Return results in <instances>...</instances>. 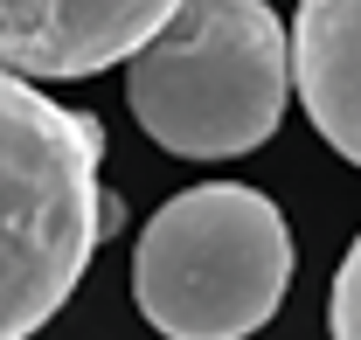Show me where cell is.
<instances>
[{
  "label": "cell",
  "mask_w": 361,
  "mask_h": 340,
  "mask_svg": "<svg viewBox=\"0 0 361 340\" xmlns=\"http://www.w3.org/2000/svg\"><path fill=\"white\" fill-rule=\"evenodd\" d=\"M126 97L153 146L180 160L257 153L292 97V42L271 0H180L126 63Z\"/></svg>",
  "instance_id": "2"
},
{
  "label": "cell",
  "mask_w": 361,
  "mask_h": 340,
  "mask_svg": "<svg viewBox=\"0 0 361 340\" xmlns=\"http://www.w3.org/2000/svg\"><path fill=\"white\" fill-rule=\"evenodd\" d=\"M292 229L271 195L209 181L160 202L133 243L139 320L167 340H250L292 292Z\"/></svg>",
  "instance_id": "3"
},
{
  "label": "cell",
  "mask_w": 361,
  "mask_h": 340,
  "mask_svg": "<svg viewBox=\"0 0 361 340\" xmlns=\"http://www.w3.org/2000/svg\"><path fill=\"white\" fill-rule=\"evenodd\" d=\"M326 334H334V340H361V236L348 243L341 271H334V292H326Z\"/></svg>",
  "instance_id": "6"
},
{
  "label": "cell",
  "mask_w": 361,
  "mask_h": 340,
  "mask_svg": "<svg viewBox=\"0 0 361 340\" xmlns=\"http://www.w3.org/2000/svg\"><path fill=\"white\" fill-rule=\"evenodd\" d=\"M180 0H0V77H97L133 63Z\"/></svg>",
  "instance_id": "4"
},
{
  "label": "cell",
  "mask_w": 361,
  "mask_h": 340,
  "mask_svg": "<svg viewBox=\"0 0 361 340\" xmlns=\"http://www.w3.org/2000/svg\"><path fill=\"white\" fill-rule=\"evenodd\" d=\"M292 90L319 126V139L348 167H361V0H299Z\"/></svg>",
  "instance_id": "5"
},
{
  "label": "cell",
  "mask_w": 361,
  "mask_h": 340,
  "mask_svg": "<svg viewBox=\"0 0 361 340\" xmlns=\"http://www.w3.org/2000/svg\"><path fill=\"white\" fill-rule=\"evenodd\" d=\"M104 126L0 77V340H28L70 305L104 243Z\"/></svg>",
  "instance_id": "1"
}]
</instances>
